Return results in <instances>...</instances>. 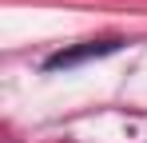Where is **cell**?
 Here are the masks:
<instances>
[{
	"label": "cell",
	"instance_id": "obj_1",
	"mask_svg": "<svg viewBox=\"0 0 147 143\" xmlns=\"http://www.w3.org/2000/svg\"><path fill=\"white\" fill-rule=\"evenodd\" d=\"M119 40H96V44H80V48H68V52H56L48 56V72H60V68H76V64H84V60H92V56H107V52H115Z\"/></svg>",
	"mask_w": 147,
	"mask_h": 143
}]
</instances>
